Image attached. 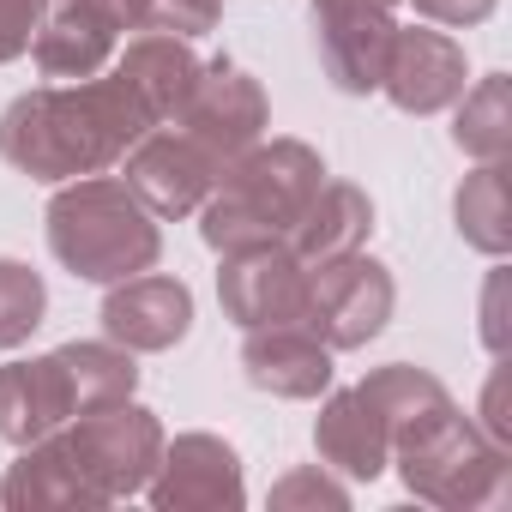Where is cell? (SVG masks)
I'll return each mask as SVG.
<instances>
[{
  "instance_id": "9c48e42d",
  "label": "cell",
  "mask_w": 512,
  "mask_h": 512,
  "mask_svg": "<svg viewBox=\"0 0 512 512\" xmlns=\"http://www.w3.org/2000/svg\"><path fill=\"white\" fill-rule=\"evenodd\" d=\"M217 302L223 320H235L241 332L253 326H284L308 314V266L290 253V241H266V247H235L217 253Z\"/></svg>"
},
{
  "instance_id": "ba28073f",
  "label": "cell",
  "mask_w": 512,
  "mask_h": 512,
  "mask_svg": "<svg viewBox=\"0 0 512 512\" xmlns=\"http://www.w3.org/2000/svg\"><path fill=\"white\" fill-rule=\"evenodd\" d=\"M217 157L181 133V127H151L133 139V151L121 157V181L133 187V199L157 217V223H175V217H193L205 205V193L217 187Z\"/></svg>"
},
{
  "instance_id": "484cf974",
  "label": "cell",
  "mask_w": 512,
  "mask_h": 512,
  "mask_svg": "<svg viewBox=\"0 0 512 512\" xmlns=\"http://www.w3.org/2000/svg\"><path fill=\"white\" fill-rule=\"evenodd\" d=\"M223 19V0H127V31H163V37H211Z\"/></svg>"
},
{
  "instance_id": "52a82bcc",
  "label": "cell",
  "mask_w": 512,
  "mask_h": 512,
  "mask_svg": "<svg viewBox=\"0 0 512 512\" xmlns=\"http://www.w3.org/2000/svg\"><path fill=\"white\" fill-rule=\"evenodd\" d=\"M175 127L193 133L217 163H229V157H241L247 145L266 139L272 103H266L260 79H253L247 67H235L229 55H217V61H199V79H193L187 103L175 109Z\"/></svg>"
},
{
  "instance_id": "5b68a950",
  "label": "cell",
  "mask_w": 512,
  "mask_h": 512,
  "mask_svg": "<svg viewBox=\"0 0 512 512\" xmlns=\"http://www.w3.org/2000/svg\"><path fill=\"white\" fill-rule=\"evenodd\" d=\"M61 434H67L79 470L91 476V488H97L109 506L145 494V482H151V470H157V458H163V440H169L163 422H157L145 404H133V398L103 404V410H85V416H73Z\"/></svg>"
},
{
  "instance_id": "30bf717a",
  "label": "cell",
  "mask_w": 512,
  "mask_h": 512,
  "mask_svg": "<svg viewBox=\"0 0 512 512\" xmlns=\"http://www.w3.org/2000/svg\"><path fill=\"white\" fill-rule=\"evenodd\" d=\"M314 7V49L326 79L344 97H374L380 91V67L398 31V0H308Z\"/></svg>"
},
{
  "instance_id": "7402d4cb",
  "label": "cell",
  "mask_w": 512,
  "mask_h": 512,
  "mask_svg": "<svg viewBox=\"0 0 512 512\" xmlns=\"http://www.w3.org/2000/svg\"><path fill=\"white\" fill-rule=\"evenodd\" d=\"M452 145L476 163H506L512 151V79L506 73H482L476 85H464V97L452 103Z\"/></svg>"
},
{
  "instance_id": "e0dca14e",
  "label": "cell",
  "mask_w": 512,
  "mask_h": 512,
  "mask_svg": "<svg viewBox=\"0 0 512 512\" xmlns=\"http://www.w3.org/2000/svg\"><path fill=\"white\" fill-rule=\"evenodd\" d=\"M0 506L7 512H97L109 506L91 476L79 470L67 434H43L31 446H19V458L7 464V476H0Z\"/></svg>"
},
{
  "instance_id": "4fadbf2b",
  "label": "cell",
  "mask_w": 512,
  "mask_h": 512,
  "mask_svg": "<svg viewBox=\"0 0 512 512\" xmlns=\"http://www.w3.org/2000/svg\"><path fill=\"white\" fill-rule=\"evenodd\" d=\"M470 85V67H464V43L446 37V31H428V25H398L392 31V49H386V67H380V91L392 97V109L404 115H440L464 97Z\"/></svg>"
},
{
  "instance_id": "5bb4252c",
  "label": "cell",
  "mask_w": 512,
  "mask_h": 512,
  "mask_svg": "<svg viewBox=\"0 0 512 512\" xmlns=\"http://www.w3.org/2000/svg\"><path fill=\"white\" fill-rule=\"evenodd\" d=\"M97 320H103L109 344H121L133 356H157L193 332V290L181 278H163V272H133V278L109 284Z\"/></svg>"
},
{
  "instance_id": "d4e9b609",
  "label": "cell",
  "mask_w": 512,
  "mask_h": 512,
  "mask_svg": "<svg viewBox=\"0 0 512 512\" xmlns=\"http://www.w3.org/2000/svg\"><path fill=\"white\" fill-rule=\"evenodd\" d=\"M49 314V284L25 260H0V350H19Z\"/></svg>"
},
{
  "instance_id": "6da1fadb",
  "label": "cell",
  "mask_w": 512,
  "mask_h": 512,
  "mask_svg": "<svg viewBox=\"0 0 512 512\" xmlns=\"http://www.w3.org/2000/svg\"><path fill=\"white\" fill-rule=\"evenodd\" d=\"M157 121L145 115V103L121 85V73H97V79H73V85H37L19 91L0 115V157L19 175L61 187L79 175H109L139 133H151Z\"/></svg>"
},
{
  "instance_id": "ffe728a7",
  "label": "cell",
  "mask_w": 512,
  "mask_h": 512,
  "mask_svg": "<svg viewBox=\"0 0 512 512\" xmlns=\"http://www.w3.org/2000/svg\"><path fill=\"white\" fill-rule=\"evenodd\" d=\"M374 235V199L350 181H326L308 205V217L296 223L290 235V253L302 266H326V260H344V253L368 247Z\"/></svg>"
},
{
  "instance_id": "7c38bea8",
  "label": "cell",
  "mask_w": 512,
  "mask_h": 512,
  "mask_svg": "<svg viewBox=\"0 0 512 512\" xmlns=\"http://www.w3.org/2000/svg\"><path fill=\"white\" fill-rule=\"evenodd\" d=\"M127 31V0H49L43 31L31 43L37 73L49 85L97 79L115 61V43Z\"/></svg>"
},
{
  "instance_id": "8992f818",
  "label": "cell",
  "mask_w": 512,
  "mask_h": 512,
  "mask_svg": "<svg viewBox=\"0 0 512 512\" xmlns=\"http://www.w3.org/2000/svg\"><path fill=\"white\" fill-rule=\"evenodd\" d=\"M392 302H398L392 272L356 247L344 260L308 266V314H302V326H314L332 350H362V344H374L386 332Z\"/></svg>"
},
{
  "instance_id": "277c9868",
  "label": "cell",
  "mask_w": 512,
  "mask_h": 512,
  "mask_svg": "<svg viewBox=\"0 0 512 512\" xmlns=\"http://www.w3.org/2000/svg\"><path fill=\"white\" fill-rule=\"evenodd\" d=\"M392 464H398V476H404V488L416 500L446 506V512L500 506L512 494L506 440L476 428L470 410H458L452 398H440L434 410H422L416 422H404L392 434Z\"/></svg>"
},
{
  "instance_id": "f1b7e54d",
  "label": "cell",
  "mask_w": 512,
  "mask_h": 512,
  "mask_svg": "<svg viewBox=\"0 0 512 512\" xmlns=\"http://www.w3.org/2000/svg\"><path fill=\"white\" fill-rule=\"evenodd\" d=\"M410 7L422 13V19H434V25H452V31H470V25H482L500 0H410Z\"/></svg>"
},
{
  "instance_id": "8fae6325",
  "label": "cell",
  "mask_w": 512,
  "mask_h": 512,
  "mask_svg": "<svg viewBox=\"0 0 512 512\" xmlns=\"http://www.w3.org/2000/svg\"><path fill=\"white\" fill-rule=\"evenodd\" d=\"M145 500L157 512H235L247 500V476H241L235 446L217 434L163 440V458L145 482Z\"/></svg>"
},
{
  "instance_id": "83f0119b",
  "label": "cell",
  "mask_w": 512,
  "mask_h": 512,
  "mask_svg": "<svg viewBox=\"0 0 512 512\" xmlns=\"http://www.w3.org/2000/svg\"><path fill=\"white\" fill-rule=\"evenodd\" d=\"M49 0H0V61H19L31 55L37 31H43Z\"/></svg>"
},
{
  "instance_id": "603a6c76",
  "label": "cell",
  "mask_w": 512,
  "mask_h": 512,
  "mask_svg": "<svg viewBox=\"0 0 512 512\" xmlns=\"http://www.w3.org/2000/svg\"><path fill=\"white\" fill-rule=\"evenodd\" d=\"M452 223L458 235L488 253V260H506L512 247V211H506V163H476L458 193H452Z\"/></svg>"
},
{
  "instance_id": "d6986e66",
  "label": "cell",
  "mask_w": 512,
  "mask_h": 512,
  "mask_svg": "<svg viewBox=\"0 0 512 512\" xmlns=\"http://www.w3.org/2000/svg\"><path fill=\"white\" fill-rule=\"evenodd\" d=\"M115 73H121V85L145 103V115L163 127V121H175V109L187 103V91H193V79H199V55H193L187 37L139 31V37L115 55Z\"/></svg>"
},
{
  "instance_id": "3957f363",
  "label": "cell",
  "mask_w": 512,
  "mask_h": 512,
  "mask_svg": "<svg viewBox=\"0 0 512 512\" xmlns=\"http://www.w3.org/2000/svg\"><path fill=\"white\" fill-rule=\"evenodd\" d=\"M49 253L79 278V284H121L133 272H151L163 253V229L157 217L133 199V187L121 175H79L61 181L49 211Z\"/></svg>"
},
{
  "instance_id": "9a60e30c",
  "label": "cell",
  "mask_w": 512,
  "mask_h": 512,
  "mask_svg": "<svg viewBox=\"0 0 512 512\" xmlns=\"http://www.w3.org/2000/svg\"><path fill=\"white\" fill-rule=\"evenodd\" d=\"M332 356L338 350L302 320L253 326L241 344V374L253 392H272V398H320L332 386Z\"/></svg>"
},
{
  "instance_id": "cb8c5ba5",
  "label": "cell",
  "mask_w": 512,
  "mask_h": 512,
  "mask_svg": "<svg viewBox=\"0 0 512 512\" xmlns=\"http://www.w3.org/2000/svg\"><path fill=\"white\" fill-rule=\"evenodd\" d=\"M374 404H380V416H386V428L398 434L404 422H416L422 410H434L440 398H452L428 368H416V362H386V368H374L368 380H356Z\"/></svg>"
},
{
  "instance_id": "44dd1931",
  "label": "cell",
  "mask_w": 512,
  "mask_h": 512,
  "mask_svg": "<svg viewBox=\"0 0 512 512\" xmlns=\"http://www.w3.org/2000/svg\"><path fill=\"white\" fill-rule=\"evenodd\" d=\"M61 362V380H67V398H73V416L85 410H103V404H121L139 392V362L133 350L109 344V338H73L55 350Z\"/></svg>"
},
{
  "instance_id": "2e32d148",
  "label": "cell",
  "mask_w": 512,
  "mask_h": 512,
  "mask_svg": "<svg viewBox=\"0 0 512 512\" xmlns=\"http://www.w3.org/2000/svg\"><path fill=\"white\" fill-rule=\"evenodd\" d=\"M320 416H314V452L320 464H332L338 476L350 482H374L392 470V428L380 416V404L362 392V386H344V392H320Z\"/></svg>"
},
{
  "instance_id": "7a4b0ae2",
  "label": "cell",
  "mask_w": 512,
  "mask_h": 512,
  "mask_svg": "<svg viewBox=\"0 0 512 512\" xmlns=\"http://www.w3.org/2000/svg\"><path fill=\"white\" fill-rule=\"evenodd\" d=\"M320 187H326V163H320L314 145L260 139V145H247L241 157H229L217 169V187L199 205V235H205L211 253L290 241Z\"/></svg>"
},
{
  "instance_id": "4316f807",
  "label": "cell",
  "mask_w": 512,
  "mask_h": 512,
  "mask_svg": "<svg viewBox=\"0 0 512 512\" xmlns=\"http://www.w3.org/2000/svg\"><path fill=\"white\" fill-rule=\"evenodd\" d=\"M272 506H350V488L344 482H332L320 464H308V470H290L278 488H272Z\"/></svg>"
},
{
  "instance_id": "ac0fdd59",
  "label": "cell",
  "mask_w": 512,
  "mask_h": 512,
  "mask_svg": "<svg viewBox=\"0 0 512 512\" xmlns=\"http://www.w3.org/2000/svg\"><path fill=\"white\" fill-rule=\"evenodd\" d=\"M67 422H73V398H67L55 350L0 368V440L7 446H31V440L67 428Z\"/></svg>"
}]
</instances>
